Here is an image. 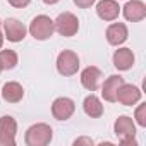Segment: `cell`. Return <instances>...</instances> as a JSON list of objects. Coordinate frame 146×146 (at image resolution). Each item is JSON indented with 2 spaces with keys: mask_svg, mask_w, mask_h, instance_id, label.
I'll list each match as a JSON object with an SVG mask.
<instances>
[{
  "mask_svg": "<svg viewBox=\"0 0 146 146\" xmlns=\"http://www.w3.org/2000/svg\"><path fill=\"white\" fill-rule=\"evenodd\" d=\"M52 137H53L52 127L43 122L31 125L24 134V141L28 146H46V144H50Z\"/></svg>",
  "mask_w": 146,
  "mask_h": 146,
  "instance_id": "6da1fadb",
  "label": "cell"
},
{
  "mask_svg": "<svg viewBox=\"0 0 146 146\" xmlns=\"http://www.w3.org/2000/svg\"><path fill=\"white\" fill-rule=\"evenodd\" d=\"M4 38H5V36H4V33L0 31V48H2V45H4Z\"/></svg>",
  "mask_w": 146,
  "mask_h": 146,
  "instance_id": "cb8c5ba5",
  "label": "cell"
},
{
  "mask_svg": "<svg viewBox=\"0 0 146 146\" xmlns=\"http://www.w3.org/2000/svg\"><path fill=\"white\" fill-rule=\"evenodd\" d=\"M53 26H55V31L58 35L65 36V38H70L79 31V19L72 12H62L53 21Z\"/></svg>",
  "mask_w": 146,
  "mask_h": 146,
  "instance_id": "5b68a950",
  "label": "cell"
},
{
  "mask_svg": "<svg viewBox=\"0 0 146 146\" xmlns=\"http://www.w3.org/2000/svg\"><path fill=\"white\" fill-rule=\"evenodd\" d=\"M57 70L60 76H74L79 70V57L72 50H64L57 57Z\"/></svg>",
  "mask_w": 146,
  "mask_h": 146,
  "instance_id": "277c9868",
  "label": "cell"
},
{
  "mask_svg": "<svg viewBox=\"0 0 146 146\" xmlns=\"http://www.w3.org/2000/svg\"><path fill=\"white\" fill-rule=\"evenodd\" d=\"M107 41L113 46H119L122 45L127 36H129V31H127V26L124 23H112L108 28H107Z\"/></svg>",
  "mask_w": 146,
  "mask_h": 146,
  "instance_id": "5bb4252c",
  "label": "cell"
},
{
  "mask_svg": "<svg viewBox=\"0 0 146 146\" xmlns=\"http://www.w3.org/2000/svg\"><path fill=\"white\" fill-rule=\"evenodd\" d=\"M134 53L131 48H119L113 53V65L119 70H129L134 65Z\"/></svg>",
  "mask_w": 146,
  "mask_h": 146,
  "instance_id": "9a60e30c",
  "label": "cell"
},
{
  "mask_svg": "<svg viewBox=\"0 0 146 146\" xmlns=\"http://www.w3.org/2000/svg\"><path fill=\"white\" fill-rule=\"evenodd\" d=\"M0 26H2V21H0Z\"/></svg>",
  "mask_w": 146,
  "mask_h": 146,
  "instance_id": "484cf974",
  "label": "cell"
},
{
  "mask_svg": "<svg viewBox=\"0 0 146 146\" xmlns=\"http://www.w3.org/2000/svg\"><path fill=\"white\" fill-rule=\"evenodd\" d=\"M28 31L31 33V36H33L35 40L45 41V40L52 38V35H53V31H55V26H53V21H52L48 16L41 14V16H36V17L31 21Z\"/></svg>",
  "mask_w": 146,
  "mask_h": 146,
  "instance_id": "3957f363",
  "label": "cell"
},
{
  "mask_svg": "<svg viewBox=\"0 0 146 146\" xmlns=\"http://www.w3.org/2000/svg\"><path fill=\"white\" fill-rule=\"evenodd\" d=\"M45 4H48V5H53V4H57V2H60V0H43Z\"/></svg>",
  "mask_w": 146,
  "mask_h": 146,
  "instance_id": "603a6c76",
  "label": "cell"
},
{
  "mask_svg": "<svg viewBox=\"0 0 146 146\" xmlns=\"http://www.w3.org/2000/svg\"><path fill=\"white\" fill-rule=\"evenodd\" d=\"M113 132H115V136L119 137V141L122 144L136 146V139H134L136 137V125H134V120L131 117L120 115L113 124Z\"/></svg>",
  "mask_w": 146,
  "mask_h": 146,
  "instance_id": "7a4b0ae2",
  "label": "cell"
},
{
  "mask_svg": "<svg viewBox=\"0 0 146 146\" xmlns=\"http://www.w3.org/2000/svg\"><path fill=\"white\" fill-rule=\"evenodd\" d=\"M2 24H4L5 38H7L9 41H12V43H19V41H23V40L26 38L28 29H26V26H24L19 19L9 17V19H5Z\"/></svg>",
  "mask_w": 146,
  "mask_h": 146,
  "instance_id": "ba28073f",
  "label": "cell"
},
{
  "mask_svg": "<svg viewBox=\"0 0 146 146\" xmlns=\"http://www.w3.org/2000/svg\"><path fill=\"white\" fill-rule=\"evenodd\" d=\"M7 2H9L12 7H16V9H24V7L29 5L31 0H7Z\"/></svg>",
  "mask_w": 146,
  "mask_h": 146,
  "instance_id": "ffe728a7",
  "label": "cell"
},
{
  "mask_svg": "<svg viewBox=\"0 0 146 146\" xmlns=\"http://www.w3.org/2000/svg\"><path fill=\"white\" fill-rule=\"evenodd\" d=\"M17 53L14 50H2L0 52V65L5 70H11L17 65Z\"/></svg>",
  "mask_w": 146,
  "mask_h": 146,
  "instance_id": "ac0fdd59",
  "label": "cell"
},
{
  "mask_svg": "<svg viewBox=\"0 0 146 146\" xmlns=\"http://www.w3.org/2000/svg\"><path fill=\"white\" fill-rule=\"evenodd\" d=\"M76 112V103L67 96H60L52 103V115L57 120H67Z\"/></svg>",
  "mask_w": 146,
  "mask_h": 146,
  "instance_id": "52a82bcc",
  "label": "cell"
},
{
  "mask_svg": "<svg viewBox=\"0 0 146 146\" xmlns=\"http://www.w3.org/2000/svg\"><path fill=\"white\" fill-rule=\"evenodd\" d=\"M102 78H103L102 70H100L98 67L90 65V67H86V69L81 72V84H83L88 91H96V90L100 88V84H102Z\"/></svg>",
  "mask_w": 146,
  "mask_h": 146,
  "instance_id": "8fae6325",
  "label": "cell"
},
{
  "mask_svg": "<svg viewBox=\"0 0 146 146\" xmlns=\"http://www.w3.org/2000/svg\"><path fill=\"white\" fill-rule=\"evenodd\" d=\"M2 70H4V69H2V65H0V72H2Z\"/></svg>",
  "mask_w": 146,
  "mask_h": 146,
  "instance_id": "d4e9b609",
  "label": "cell"
},
{
  "mask_svg": "<svg viewBox=\"0 0 146 146\" xmlns=\"http://www.w3.org/2000/svg\"><path fill=\"white\" fill-rule=\"evenodd\" d=\"M74 4H76L79 9H90V7L95 4V0H74Z\"/></svg>",
  "mask_w": 146,
  "mask_h": 146,
  "instance_id": "44dd1931",
  "label": "cell"
},
{
  "mask_svg": "<svg viewBox=\"0 0 146 146\" xmlns=\"http://www.w3.org/2000/svg\"><path fill=\"white\" fill-rule=\"evenodd\" d=\"M81 143H86V144H90V146L93 144V141H91V139H88V137H81V139H76V141H74V144H76V146H78V144H81Z\"/></svg>",
  "mask_w": 146,
  "mask_h": 146,
  "instance_id": "7402d4cb",
  "label": "cell"
},
{
  "mask_svg": "<svg viewBox=\"0 0 146 146\" xmlns=\"http://www.w3.org/2000/svg\"><path fill=\"white\" fill-rule=\"evenodd\" d=\"M124 83H125L124 78L119 76V74H113L108 79H105V83L102 86V96H103V100H107L110 103H115L117 102V91H119V88Z\"/></svg>",
  "mask_w": 146,
  "mask_h": 146,
  "instance_id": "7c38bea8",
  "label": "cell"
},
{
  "mask_svg": "<svg viewBox=\"0 0 146 146\" xmlns=\"http://www.w3.org/2000/svg\"><path fill=\"white\" fill-rule=\"evenodd\" d=\"M141 95H143V93H141V90H139L137 86L124 83V84L119 88V91H117V102H119L120 105L132 107V105H136V103L141 100Z\"/></svg>",
  "mask_w": 146,
  "mask_h": 146,
  "instance_id": "9c48e42d",
  "label": "cell"
},
{
  "mask_svg": "<svg viewBox=\"0 0 146 146\" xmlns=\"http://www.w3.org/2000/svg\"><path fill=\"white\" fill-rule=\"evenodd\" d=\"M24 96V90L19 83L16 81H9L4 84L2 88V98L7 102V103H19Z\"/></svg>",
  "mask_w": 146,
  "mask_h": 146,
  "instance_id": "2e32d148",
  "label": "cell"
},
{
  "mask_svg": "<svg viewBox=\"0 0 146 146\" xmlns=\"http://www.w3.org/2000/svg\"><path fill=\"white\" fill-rule=\"evenodd\" d=\"M96 14L100 19L107 21V23H112L119 17L120 14V7L119 4L115 2V0H102V2H98L96 5Z\"/></svg>",
  "mask_w": 146,
  "mask_h": 146,
  "instance_id": "4fadbf2b",
  "label": "cell"
},
{
  "mask_svg": "<svg viewBox=\"0 0 146 146\" xmlns=\"http://www.w3.org/2000/svg\"><path fill=\"white\" fill-rule=\"evenodd\" d=\"M83 108H84V113L91 119H100L103 115V105L100 102V98L96 95H88L83 102Z\"/></svg>",
  "mask_w": 146,
  "mask_h": 146,
  "instance_id": "e0dca14e",
  "label": "cell"
},
{
  "mask_svg": "<svg viewBox=\"0 0 146 146\" xmlns=\"http://www.w3.org/2000/svg\"><path fill=\"white\" fill-rule=\"evenodd\" d=\"M16 132L17 122L11 115L0 117V144L2 146H14L16 144Z\"/></svg>",
  "mask_w": 146,
  "mask_h": 146,
  "instance_id": "8992f818",
  "label": "cell"
},
{
  "mask_svg": "<svg viewBox=\"0 0 146 146\" xmlns=\"http://www.w3.org/2000/svg\"><path fill=\"white\" fill-rule=\"evenodd\" d=\"M122 14L131 23H139L146 17V4L141 0H129L122 7Z\"/></svg>",
  "mask_w": 146,
  "mask_h": 146,
  "instance_id": "30bf717a",
  "label": "cell"
},
{
  "mask_svg": "<svg viewBox=\"0 0 146 146\" xmlns=\"http://www.w3.org/2000/svg\"><path fill=\"white\" fill-rule=\"evenodd\" d=\"M134 119H136V122H137L141 127H146V103H143V105H139V107L136 108Z\"/></svg>",
  "mask_w": 146,
  "mask_h": 146,
  "instance_id": "d6986e66",
  "label": "cell"
}]
</instances>
